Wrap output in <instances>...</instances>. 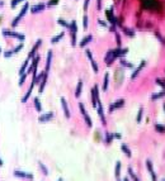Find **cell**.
Listing matches in <instances>:
<instances>
[{
    "mask_svg": "<svg viewBox=\"0 0 165 181\" xmlns=\"http://www.w3.org/2000/svg\"><path fill=\"white\" fill-rule=\"evenodd\" d=\"M146 167H147L149 174H150V176H151L152 181H158V176H156V174H155V171H154V166H152V162H151L150 160H147V161H146Z\"/></svg>",
    "mask_w": 165,
    "mask_h": 181,
    "instance_id": "9c48e42d",
    "label": "cell"
},
{
    "mask_svg": "<svg viewBox=\"0 0 165 181\" xmlns=\"http://www.w3.org/2000/svg\"><path fill=\"white\" fill-rule=\"evenodd\" d=\"M116 37H117V43H118L119 46H121V39H119V34L117 33V34H116Z\"/></svg>",
    "mask_w": 165,
    "mask_h": 181,
    "instance_id": "681fc988",
    "label": "cell"
},
{
    "mask_svg": "<svg viewBox=\"0 0 165 181\" xmlns=\"http://www.w3.org/2000/svg\"><path fill=\"white\" fill-rule=\"evenodd\" d=\"M91 41H93V36H91V34H89V36H87V37H85L84 39H82V41H81V42L79 43V44H80V47H85L88 43H90Z\"/></svg>",
    "mask_w": 165,
    "mask_h": 181,
    "instance_id": "603a6c76",
    "label": "cell"
},
{
    "mask_svg": "<svg viewBox=\"0 0 165 181\" xmlns=\"http://www.w3.org/2000/svg\"><path fill=\"white\" fill-rule=\"evenodd\" d=\"M114 138H117V139H121V134H119V133H114Z\"/></svg>",
    "mask_w": 165,
    "mask_h": 181,
    "instance_id": "c3c4849f",
    "label": "cell"
},
{
    "mask_svg": "<svg viewBox=\"0 0 165 181\" xmlns=\"http://www.w3.org/2000/svg\"><path fill=\"white\" fill-rule=\"evenodd\" d=\"M79 109H80V113L82 114V117H84V120H85V123H87V125L91 127V125H93V122H91L90 117H89V114L87 113V110H85V106H84V104H82V103L79 104Z\"/></svg>",
    "mask_w": 165,
    "mask_h": 181,
    "instance_id": "5b68a950",
    "label": "cell"
},
{
    "mask_svg": "<svg viewBox=\"0 0 165 181\" xmlns=\"http://www.w3.org/2000/svg\"><path fill=\"white\" fill-rule=\"evenodd\" d=\"M90 94H91V103H93V105L97 108L98 103H99V90H98V85H94L93 89H91V91H90Z\"/></svg>",
    "mask_w": 165,
    "mask_h": 181,
    "instance_id": "277c9868",
    "label": "cell"
},
{
    "mask_svg": "<svg viewBox=\"0 0 165 181\" xmlns=\"http://www.w3.org/2000/svg\"><path fill=\"white\" fill-rule=\"evenodd\" d=\"M57 181H63V180H62V179H59V180H57Z\"/></svg>",
    "mask_w": 165,
    "mask_h": 181,
    "instance_id": "11a10c76",
    "label": "cell"
},
{
    "mask_svg": "<svg viewBox=\"0 0 165 181\" xmlns=\"http://www.w3.org/2000/svg\"><path fill=\"white\" fill-rule=\"evenodd\" d=\"M123 181H130V179L128 177H126V179H123Z\"/></svg>",
    "mask_w": 165,
    "mask_h": 181,
    "instance_id": "f5cc1de1",
    "label": "cell"
},
{
    "mask_svg": "<svg viewBox=\"0 0 165 181\" xmlns=\"http://www.w3.org/2000/svg\"><path fill=\"white\" fill-rule=\"evenodd\" d=\"M145 65H146V61H142L141 63H140V65H138V67H137V68L135 70V71L132 72V75H131V80H135V79L137 77V76H138V74H140V72H141V70L144 68V66H145Z\"/></svg>",
    "mask_w": 165,
    "mask_h": 181,
    "instance_id": "2e32d148",
    "label": "cell"
},
{
    "mask_svg": "<svg viewBox=\"0 0 165 181\" xmlns=\"http://www.w3.org/2000/svg\"><path fill=\"white\" fill-rule=\"evenodd\" d=\"M20 1H23V0H12L10 6H12V8H15V6L18 5V3H20Z\"/></svg>",
    "mask_w": 165,
    "mask_h": 181,
    "instance_id": "b9f144b4",
    "label": "cell"
},
{
    "mask_svg": "<svg viewBox=\"0 0 165 181\" xmlns=\"http://www.w3.org/2000/svg\"><path fill=\"white\" fill-rule=\"evenodd\" d=\"M127 52H128V49L127 48H116V49H113V53H114V56L116 57H122V56H125Z\"/></svg>",
    "mask_w": 165,
    "mask_h": 181,
    "instance_id": "ffe728a7",
    "label": "cell"
},
{
    "mask_svg": "<svg viewBox=\"0 0 165 181\" xmlns=\"http://www.w3.org/2000/svg\"><path fill=\"white\" fill-rule=\"evenodd\" d=\"M32 60H33V61H32L29 68H28V71L25 72V74H31V72H33V77H34V76L37 75V66H38V62H40L41 57L38 56V55H36Z\"/></svg>",
    "mask_w": 165,
    "mask_h": 181,
    "instance_id": "7a4b0ae2",
    "label": "cell"
},
{
    "mask_svg": "<svg viewBox=\"0 0 165 181\" xmlns=\"http://www.w3.org/2000/svg\"><path fill=\"white\" fill-rule=\"evenodd\" d=\"M108 82H109V74H107L104 75V80H103V91H107V89H108Z\"/></svg>",
    "mask_w": 165,
    "mask_h": 181,
    "instance_id": "484cf974",
    "label": "cell"
},
{
    "mask_svg": "<svg viewBox=\"0 0 165 181\" xmlns=\"http://www.w3.org/2000/svg\"><path fill=\"white\" fill-rule=\"evenodd\" d=\"M114 139V136L113 134H110L109 132H106V138H104V141H106V143H112V141Z\"/></svg>",
    "mask_w": 165,
    "mask_h": 181,
    "instance_id": "f1b7e54d",
    "label": "cell"
},
{
    "mask_svg": "<svg viewBox=\"0 0 165 181\" xmlns=\"http://www.w3.org/2000/svg\"><path fill=\"white\" fill-rule=\"evenodd\" d=\"M33 104H34V109H36V112L41 113L42 112V104H41V101L38 98H34L33 99Z\"/></svg>",
    "mask_w": 165,
    "mask_h": 181,
    "instance_id": "7402d4cb",
    "label": "cell"
},
{
    "mask_svg": "<svg viewBox=\"0 0 165 181\" xmlns=\"http://www.w3.org/2000/svg\"><path fill=\"white\" fill-rule=\"evenodd\" d=\"M44 8H46V5H44L43 3H40V4H37V5H33V6H32V8H31V12L33 13V14H36V13L42 12Z\"/></svg>",
    "mask_w": 165,
    "mask_h": 181,
    "instance_id": "ac0fdd59",
    "label": "cell"
},
{
    "mask_svg": "<svg viewBox=\"0 0 165 181\" xmlns=\"http://www.w3.org/2000/svg\"><path fill=\"white\" fill-rule=\"evenodd\" d=\"M0 166H3V160L0 158Z\"/></svg>",
    "mask_w": 165,
    "mask_h": 181,
    "instance_id": "816d5d0a",
    "label": "cell"
},
{
    "mask_svg": "<svg viewBox=\"0 0 165 181\" xmlns=\"http://www.w3.org/2000/svg\"><path fill=\"white\" fill-rule=\"evenodd\" d=\"M38 166H40V169L42 170V174H43L44 176L48 175V169H47V167L44 166V163H43V162H41V161H40V162H38Z\"/></svg>",
    "mask_w": 165,
    "mask_h": 181,
    "instance_id": "83f0119b",
    "label": "cell"
},
{
    "mask_svg": "<svg viewBox=\"0 0 165 181\" xmlns=\"http://www.w3.org/2000/svg\"><path fill=\"white\" fill-rule=\"evenodd\" d=\"M61 106H62V110H63V114H65V118L66 119H70V110H69V105L66 103V99L65 98H61Z\"/></svg>",
    "mask_w": 165,
    "mask_h": 181,
    "instance_id": "4fadbf2b",
    "label": "cell"
},
{
    "mask_svg": "<svg viewBox=\"0 0 165 181\" xmlns=\"http://www.w3.org/2000/svg\"><path fill=\"white\" fill-rule=\"evenodd\" d=\"M117 57L114 56V53H113V49H110V51H108V53L106 55V57H104V61H106L107 63V66H110L112 63L114 62V60H116Z\"/></svg>",
    "mask_w": 165,
    "mask_h": 181,
    "instance_id": "8fae6325",
    "label": "cell"
},
{
    "mask_svg": "<svg viewBox=\"0 0 165 181\" xmlns=\"http://www.w3.org/2000/svg\"><path fill=\"white\" fill-rule=\"evenodd\" d=\"M3 36L4 37H13V38H18L20 42L24 41V34H20V33H17L14 31H8V29H3Z\"/></svg>",
    "mask_w": 165,
    "mask_h": 181,
    "instance_id": "3957f363",
    "label": "cell"
},
{
    "mask_svg": "<svg viewBox=\"0 0 165 181\" xmlns=\"http://www.w3.org/2000/svg\"><path fill=\"white\" fill-rule=\"evenodd\" d=\"M14 176L18 177V179H23V180H33V175L32 174H27L24 171L20 170H14Z\"/></svg>",
    "mask_w": 165,
    "mask_h": 181,
    "instance_id": "52a82bcc",
    "label": "cell"
},
{
    "mask_svg": "<svg viewBox=\"0 0 165 181\" xmlns=\"http://www.w3.org/2000/svg\"><path fill=\"white\" fill-rule=\"evenodd\" d=\"M156 82H158V85H160L161 87L165 89V80L164 79H156Z\"/></svg>",
    "mask_w": 165,
    "mask_h": 181,
    "instance_id": "60d3db41",
    "label": "cell"
},
{
    "mask_svg": "<svg viewBox=\"0 0 165 181\" xmlns=\"http://www.w3.org/2000/svg\"><path fill=\"white\" fill-rule=\"evenodd\" d=\"M123 33L127 34L128 37H133V36H135V32H133V29H131V28H123Z\"/></svg>",
    "mask_w": 165,
    "mask_h": 181,
    "instance_id": "d6a6232c",
    "label": "cell"
},
{
    "mask_svg": "<svg viewBox=\"0 0 165 181\" xmlns=\"http://www.w3.org/2000/svg\"><path fill=\"white\" fill-rule=\"evenodd\" d=\"M128 175H130V177L132 179V181H140V179L137 176H136V174L133 172V170L131 169V167H128Z\"/></svg>",
    "mask_w": 165,
    "mask_h": 181,
    "instance_id": "1f68e13d",
    "label": "cell"
},
{
    "mask_svg": "<svg viewBox=\"0 0 165 181\" xmlns=\"http://www.w3.org/2000/svg\"><path fill=\"white\" fill-rule=\"evenodd\" d=\"M29 61H31V60L27 58V60H25V61L23 62L22 67L19 68V75H24V74H25V70H27V67H28V63H29Z\"/></svg>",
    "mask_w": 165,
    "mask_h": 181,
    "instance_id": "cb8c5ba5",
    "label": "cell"
},
{
    "mask_svg": "<svg viewBox=\"0 0 165 181\" xmlns=\"http://www.w3.org/2000/svg\"><path fill=\"white\" fill-rule=\"evenodd\" d=\"M119 62H121V65H122V66H125V67H132V63L127 62L125 58H121V60H119Z\"/></svg>",
    "mask_w": 165,
    "mask_h": 181,
    "instance_id": "8d00e7d4",
    "label": "cell"
},
{
    "mask_svg": "<svg viewBox=\"0 0 165 181\" xmlns=\"http://www.w3.org/2000/svg\"><path fill=\"white\" fill-rule=\"evenodd\" d=\"M57 23H59L60 25H62V27H65V28H68V27H69L68 22H66V20H63V19H59V20H57Z\"/></svg>",
    "mask_w": 165,
    "mask_h": 181,
    "instance_id": "f35d334b",
    "label": "cell"
},
{
    "mask_svg": "<svg viewBox=\"0 0 165 181\" xmlns=\"http://www.w3.org/2000/svg\"><path fill=\"white\" fill-rule=\"evenodd\" d=\"M98 9H100V0H98Z\"/></svg>",
    "mask_w": 165,
    "mask_h": 181,
    "instance_id": "f907efd6",
    "label": "cell"
},
{
    "mask_svg": "<svg viewBox=\"0 0 165 181\" xmlns=\"http://www.w3.org/2000/svg\"><path fill=\"white\" fill-rule=\"evenodd\" d=\"M98 23H99L100 25H104V27H106V25H107V23H106V22H104V20H100V19H99V20H98Z\"/></svg>",
    "mask_w": 165,
    "mask_h": 181,
    "instance_id": "7dc6e473",
    "label": "cell"
},
{
    "mask_svg": "<svg viewBox=\"0 0 165 181\" xmlns=\"http://www.w3.org/2000/svg\"><path fill=\"white\" fill-rule=\"evenodd\" d=\"M3 52V49H1V47H0V53H1Z\"/></svg>",
    "mask_w": 165,
    "mask_h": 181,
    "instance_id": "db71d44e",
    "label": "cell"
},
{
    "mask_svg": "<svg viewBox=\"0 0 165 181\" xmlns=\"http://www.w3.org/2000/svg\"><path fill=\"white\" fill-rule=\"evenodd\" d=\"M155 131L156 132H159V133H165V125H163V124H156L155 125Z\"/></svg>",
    "mask_w": 165,
    "mask_h": 181,
    "instance_id": "e575fe53",
    "label": "cell"
},
{
    "mask_svg": "<svg viewBox=\"0 0 165 181\" xmlns=\"http://www.w3.org/2000/svg\"><path fill=\"white\" fill-rule=\"evenodd\" d=\"M89 1H90V0H85V1H84V10H87V9H88Z\"/></svg>",
    "mask_w": 165,
    "mask_h": 181,
    "instance_id": "bcb514c9",
    "label": "cell"
},
{
    "mask_svg": "<svg viewBox=\"0 0 165 181\" xmlns=\"http://www.w3.org/2000/svg\"><path fill=\"white\" fill-rule=\"evenodd\" d=\"M27 76H28V74H24V75H22V77H20V80H19V86H22V85L24 84V81H25V79H27Z\"/></svg>",
    "mask_w": 165,
    "mask_h": 181,
    "instance_id": "ab89813d",
    "label": "cell"
},
{
    "mask_svg": "<svg viewBox=\"0 0 165 181\" xmlns=\"http://www.w3.org/2000/svg\"><path fill=\"white\" fill-rule=\"evenodd\" d=\"M41 44H42V39H38V41H37V42H36V43H34V46H33V48H32V49H31V52H29V53H28V57H27V58H29V60H32V58H33V57H34V56H36V52H37V51H38V48H40V46H41Z\"/></svg>",
    "mask_w": 165,
    "mask_h": 181,
    "instance_id": "30bf717a",
    "label": "cell"
},
{
    "mask_svg": "<svg viewBox=\"0 0 165 181\" xmlns=\"http://www.w3.org/2000/svg\"><path fill=\"white\" fill-rule=\"evenodd\" d=\"M53 118V113L50 112V113H44L42 115H40V118H38V122L40 123H46V122H50L51 119Z\"/></svg>",
    "mask_w": 165,
    "mask_h": 181,
    "instance_id": "9a60e30c",
    "label": "cell"
},
{
    "mask_svg": "<svg viewBox=\"0 0 165 181\" xmlns=\"http://www.w3.org/2000/svg\"><path fill=\"white\" fill-rule=\"evenodd\" d=\"M84 29H87L88 28V15H84Z\"/></svg>",
    "mask_w": 165,
    "mask_h": 181,
    "instance_id": "ee69618b",
    "label": "cell"
},
{
    "mask_svg": "<svg viewBox=\"0 0 165 181\" xmlns=\"http://www.w3.org/2000/svg\"><path fill=\"white\" fill-rule=\"evenodd\" d=\"M12 56H13L12 51H5V52H4V57H5V58H9V57H12Z\"/></svg>",
    "mask_w": 165,
    "mask_h": 181,
    "instance_id": "7bdbcfd3",
    "label": "cell"
},
{
    "mask_svg": "<svg viewBox=\"0 0 165 181\" xmlns=\"http://www.w3.org/2000/svg\"><path fill=\"white\" fill-rule=\"evenodd\" d=\"M81 90H82V81H79V82H78V86H76V91H75V96H76V98L80 96Z\"/></svg>",
    "mask_w": 165,
    "mask_h": 181,
    "instance_id": "4316f807",
    "label": "cell"
},
{
    "mask_svg": "<svg viewBox=\"0 0 165 181\" xmlns=\"http://www.w3.org/2000/svg\"><path fill=\"white\" fill-rule=\"evenodd\" d=\"M34 85H36V82H34V80H32V84H31V86L28 87V90H27V93H25L23 95V98H22V103H27L28 99H29V96H31V94H32V91H33V87H34Z\"/></svg>",
    "mask_w": 165,
    "mask_h": 181,
    "instance_id": "7c38bea8",
    "label": "cell"
},
{
    "mask_svg": "<svg viewBox=\"0 0 165 181\" xmlns=\"http://www.w3.org/2000/svg\"><path fill=\"white\" fill-rule=\"evenodd\" d=\"M163 106H164V109H165V103H164V105H163Z\"/></svg>",
    "mask_w": 165,
    "mask_h": 181,
    "instance_id": "9f6ffc18",
    "label": "cell"
},
{
    "mask_svg": "<svg viewBox=\"0 0 165 181\" xmlns=\"http://www.w3.org/2000/svg\"><path fill=\"white\" fill-rule=\"evenodd\" d=\"M98 114H99V117H100V119H102V123H103V125H106L107 124V122H106V117H104V110H103V105H102V103L99 101L98 103Z\"/></svg>",
    "mask_w": 165,
    "mask_h": 181,
    "instance_id": "e0dca14e",
    "label": "cell"
},
{
    "mask_svg": "<svg viewBox=\"0 0 165 181\" xmlns=\"http://www.w3.org/2000/svg\"><path fill=\"white\" fill-rule=\"evenodd\" d=\"M116 177L117 179H119V175H121V162L119 161H117V163H116Z\"/></svg>",
    "mask_w": 165,
    "mask_h": 181,
    "instance_id": "836d02e7",
    "label": "cell"
},
{
    "mask_svg": "<svg viewBox=\"0 0 165 181\" xmlns=\"http://www.w3.org/2000/svg\"><path fill=\"white\" fill-rule=\"evenodd\" d=\"M63 36H65V33H63V32H61V33H59L57 36H55V37L52 38V39H51V43H57V42H59V41L61 39V38H62Z\"/></svg>",
    "mask_w": 165,
    "mask_h": 181,
    "instance_id": "f546056e",
    "label": "cell"
},
{
    "mask_svg": "<svg viewBox=\"0 0 165 181\" xmlns=\"http://www.w3.org/2000/svg\"><path fill=\"white\" fill-rule=\"evenodd\" d=\"M51 60H52V51H50L47 53V60H46V68H44V74H48L50 71V65H51Z\"/></svg>",
    "mask_w": 165,
    "mask_h": 181,
    "instance_id": "44dd1931",
    "label": "cell"
},
{
    "mask_svg": "<svg viewBox=\"0 0 165 181\" xmlns=\"http://www.w3.org/2000/svg\"><path fill=\"white\" fill-rule=\"evenodd\" d=\"M165 96V91H161V93H158V94H152L151 95V100H158L160 98H164Z\"/></svg>",
    "mask_w": 165,
    "mask_h": 181,
    "instance_id": "4dcf8cb0",
    "label": "cell"
},
{
    "mask_svg": "<svg viewBox=\"0 0 165 181\" xmlns=\"http://www.w3.org/2000/svg\"><path fill=\"white\" fill-rule=\"evenodd\" d=\"M70 27V32H71V44L72 46H76V32H78V27H76V22L72 20Z\"/></svg>",
    "mask_w": 165,
    "mask_h": 181,
    "instance_id": "8992f818",
    "label": "cell"
},
{
    "mask_svg": "<svg viewBox=\"0 0 165 181\" xmlns=\"http://www.w3.org/2000/svg\"><path fill=\"white\" fill-rule=\"evenodd\" d=\"M28 8H29V4H28V3H25V4L23 5V8H22V10H20V13H19V14L17 15V17L14 18V20L12 22V27L13 28H15L18 25V23L19 22H20V19L24 17V14L25 13H27V10H28Z\"/></svg>",
    "mask_w": 165,
    "mask_h": 181,
    "instance_id": "6da1fadb",
    "label": "cell"
},
{
    "mask_svg": "<svg viewBox=\"0 0 165 181\" xmlns=\"http://www.w3.org/2000/svg\"><path fill=\"white\" fill-rule=\"evenodd\" d=\"M47 75L48 74H44V76H43V79H42V82L40 84V87H38V93H43V89H44V86H46V82H47Z\"/></svg>",
    "mask_w": 165,
    "mask_h": 181,
    "instance_id": "d4e9b609",
    "label": "cell"
},
{
    "mask_svg": "<svg viewBox=\"0 0 165 181\" xmlns=\"http://www.w3.org/2000/svg\"><path fill=\"white\" fill-rule=\"evenodd\" d=\"M123 105H125V99H118V100L114 101L113 104H110L109 108H108V112L113 113L116 109H119V108H122Z\"/></svg>",
    "mask_w": 165,
    "mask_h": 181,
    "instance_id": "ba28073f",
    "label": "cell"
},
{
    "mask_svg": "<svg viewBox=\"0 0 165 181\" xmlns=\"http://www.w3.org/2000/svg\"><path fill=\"white\" fill-rule=\"evenodd\" d=\"M163 181H165V179H164V180H163Z\"/></svg>",
    "mask_w": 165,
    "mask_h": 181,
    "instance_id": "680465c9",
    "label": "cell"
},
{
    "mask_svg": "<svg viewBox=\"0 0 165 181\" xmlns=\"http://www.w3.org/2000/svg\"><path fill=\"white\" fill-rule=\"evenodd\" d=\"M121 150H122V152H123V153H125L128 158L132 157V152H131L130 147H128V146H127L126 143H122V144H121Z\"/></svg>",
    "mask_w": 165,
    "mask_h": 181,
    "instance_id": "d6986e66",
    "label": "cell"
},
{
    "mask_svg": "<svg viewBox=\"0 0 165 181\" xmlns=\"http://www.w3.org/2000/svg\"><path fill=\"white\" fill-rule=\"evenodd\" d=\"M57 1H59V0H50V3H48V6H51V5H55V4H57Z\"/></svg>",
    "mask_w": 165,
    "mask_h": 181,
    "instance_id": "f6af8a7d",
    "label": "cell"
},
{
    "mask_svg": "<svg viewBox=\"0 0 165 181\" xmlns=\"http://www.w3.org/2000/svg\"><path fill=\"white\" fill-rule=\"evenodd\" d=\"M87 56H88L89 61H90V63H91V66H93V70H94V72H95V74H97V72L99 71V67H98L97 62H95L94 57H93V55H91V52H90V51H89V49H87Z\"/></svg>",
    "mask_w": 165,
    "mask_h": 181,
    "instance_id": "5bb4252c",
    "label": "cell"
},
{
    "mask_svg": "<svg viewBox=\"0 0 165 181\" xmlns=\"http://www.w3.org/2000/svg\"><path fill=\"white\" fill-rule=\"evenodd\" d=\"M142 115H144V108H140L138 109V114H137V123H141V119H142Z\"/></svg>",
    "mask_w": 165,
    "mask_h": 181,
    "instance_id": "d590c367",
    "label": "cell"
},
{
    "mask_svg": "<svg viewBox=\"0 0 165 181\" xmlns=\"http://www.w3.org/2000/svg\"><path fill=\"white\" fill-rule=\"evenodd\" d=\"M22 48H23V43L18 44V46H17V47H15V48H14V49H13V51H12V52H13V55H15V53H18V52H19V51H20Z\"/></svg>",
    "mask_w": 165,
    "mask_h": 181,
    "instance_id": "74e56055",
    "label": "cell"
},
{
    "mask_svg": "<svg viewBox=\"0 0 165 181\" xmlns=\"http://www.w3.org/2000/svg\"><path fill=\"white\" fill-rule=\"evenodd\" d=\"M117 181H121V180H117Z\"/></svg>",
    "mask_w": 165,
    "mask_h": 181,
    "instance_id": "6f0895ef",
    "label": "cell"
}]
</instances>
